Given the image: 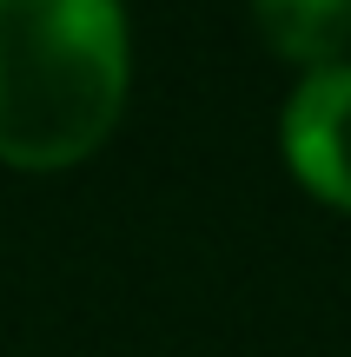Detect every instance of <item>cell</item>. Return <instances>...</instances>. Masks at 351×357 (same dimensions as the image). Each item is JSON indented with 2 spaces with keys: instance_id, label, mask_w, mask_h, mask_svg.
I'll list each match as a JSON object with an SVG mask.
<instances>
[{
  "instance_id": "cell-1",
  "label": "cell",
  "mask_w": 351,
  "mask_h": 357,
  "mask_svg": "<svg viewBox=\"0 0 351 357\" xmlns=\"http://www.w3.org/2000/svg\"><path fill=\"white\" fill-rule=\"evenodd\" d=\"M126 13L119 0H0V153L66 166L119 113Z\"/></svg>"
},
{
  "instance_id": "cell-2",
  "label": "cell",
  "mask_w": 351,
  "mask_h": 357,
  "mask_svg": "<svg viewBox=\"0 0 351 357\" xmlns=\"http://www.w3.org/2000/svg\"><path fill=\"white\" fill-rule=\"evenodd\" d=\"M285 159L318 199L351 212V66H312L285 100Z\"/></svg>"
},
{
  "instance_id": "cell-3",
  "label": "cell",
  "mask_w": 351,
  "mask_h": 357,
  "mask_svg": "<svg viewBox=\"0 0 351 357\" xmlns=\"http://www.w3.org/2000/svg\"><path fill=\"white\" fill-rule=\"evenodd\" d=\"M252 20L285 60L331 66L351 40V0H252Z\"/></svg>"
}]
</instances>
